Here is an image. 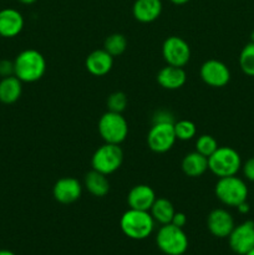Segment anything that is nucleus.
<instances>
[{
    "mask_svg": "<svg viewBox=\"0 0 254 255\" xmlns=\"http://www.w3.org/2000/svg\"><path fill=\"white\" fill-rule=\"evenodd\" d=\"M46 72V60L41 52L27 49L14 60V75L21 82H36Z\"/></svg>",
    "mask_w": 254,
    "mask_h": 255,
    "instance_id": "nucleus-1",
    "label": "nucleus"
},
{
    "mask_svg": "<svg viewBox=\"0 0 254 255\" xmlns=\"http://www.w3.org/2000/svg\"><path fill=\"white\" fill-rule=\"evenodd\" d=\"M154 219L147 211L131 209L125 212L120 219L122 233L134 241H142L152 234L154 229Z\"/></svg>",
    "mask_w": 254,
    "mask_h": 255,
    "instance_id": "nucleus-2",
    "label": "nucleus"
},
{
    "mask_svg": "<svg viewBox=\"0 0 254 255\" xmlns=\"http://www.w3.org/2000/svg\"><path fill=\"white\" fill-rule=\"evenodd\" d=\"M241 168V154L232 147H218L208 157V169L218 178L236 176Z\"/></svg>",
    "mask_w": 254,
    "mask_h": 255,
    "instance_id": "nucleus-3",
    "label": "nucleus"
},
{
    "mask_svg": "<svg viewBox=\"0 0 254 255\" xmlns=\"http://www.w3.org/2000/svg\"><path fill=\"white\" fill-rule=\"evenodd\" d=\"M214 193L224 206L237 208L248 198V187L246 182L236 174V176L218 178V182L214 187Z\"/></svg>",
    "mask_w": 254,
    "mask_h": 255,
    "instance_id": "nucleus-4",
    "label": "nucleus"
},
{
    "mask_svg": "<svg viewBox=\"0 0 254 255\" xmlns=\"http://www.w3.org/2000/svg\"><path fill=\"white\" fill-rule=\"evenodd\" d=\"M156 243L159 251L166 255H183L188 249V238L183 228L164 224L157 232Z\"/></svg>",
    "mask_w": 254,
    "mask_h": 255,
    "instance_id": "nucleus-5",
    "label": "nucleus"
},
{
    "mask_svg": "<svg viewBox=\"0 0 254 255\" xmlns=\"http://www.w3.org/2000/svg\"><path fill=\"white\" fill-rule=\"evenodd\" d=\"M97 129L105 143L121 144L128 133V125L122 114L107 111L100 117Z\"/></svg>",
    "mask_w": 254,
    "mask_h": 255,
    "instance_id": "nucleus-6",
    "label": "nucleus"
},
{
    "mask_svg": "<svg viewBox=\"0 0 254 255\" xmlns=\"http://www.w3.org/2000/svg\"><path fill=\"white\" fill-rule=\"evenodd\" d=\"M124 162V151L120 144L105 143L95 151L91 158L92 169L106 176L112 174Z\"/></svg>",
    "mask_w": 254,
    "mask_h": 255,
    "instance_id": "nucleus-7",
    "label": "nucleus"
},
{
    "mask_svg": "<svg viewBox=\"0 0 254 255\" xmlns=\"http://www.w3.org/2000/svg\"><path fill=\"white\" fill-rule=\"evenodd\" d=\"M174 122H153L147 134V144L156 153H164L173 147L176 142Z\"/></svg>",
    "mask_w": 254,
    "mask_h": 255,
    "instance_id": "nucleus-8",
    "label": "nucleus"
},
{
    "mask_svg": "<svg viewBox=\"0 0 254 255\" xmlns=\"http://www.w3.org/2000/svg\"><path fill=\"white\" fill-rule=\"evenodd\" d=\"M162 56L167 65L184 67L191 59V47L182 37L169 36L162 45Z\"/></svg>",
    "mask_w": 254,
    "mask_h": 255,
    "instance_id": "nucleus-9",
    "label": "nucleus"
},
{
    "mask_svg": "<svg viewBox=\"0 0 254 255\" xmlns=\"http://www.w3.org/2000/svg\"><path fill=\"white\" fill-rule=\"evenodd\" d=\"M228 244L232 252L246 255L254 248V222L246 221L233 228L228 236Z\"/></svg>",
    "mask_w": 254,
    "mask_h": 255,
    "instance_id": "nucleus-10",
    "label": "nucleus"
},
{
    "mask_svg": "<svg viewBox=\"0 0 254 255\" xmlns=\"http://www.w3.org/2000/svg\"><path fill=\"white\" fill-rule=\"evenodd\" d=\"M199 75L204 84L211 87H224L231 81V71L224 62L212 59L203 62Z\"/></svg>",
    "mask_w": 254,
    "mask_h": 255,
    "instance_id": "nucleus-11",
    "label": "nucleus"
},
{
    "mask_svg": "<svg viewBox=\"0 0 254 255\" xmlns=\"http://www.w3.org/2000/svg\"><path fill=\"white\" fill-rule=\"evenodd\" d=\"M234 227L233 216L227 209H213L207 217V228L217 238H228Z\"/></svg>",
    "mask_w": 254,
    "mask_h": 255,
    "instance_id": "nucleus-12",
    "label": "nucleus"
},
{
    "mask_svg": "<svg viewBox=\"0 0 254 255\" xmlns=\"http://www.w3.org/2000/svg\"><path fill=\"white\" fill-rule=\"evenodd\" d=\"M82 187L76 178L64 177L60 178L52 188V196L59 203L71 204L81 197Z\"/></svg>",
    "mask_w": 254,
    "mask_h": 255,
    "instance_id": "nucleus-13",
    "label": "nucleus"
},
{
    "mask_svg": "<svg viewBox=\"0 0 254 255\" xmlns=\"http://www.w3.org/2000/svg\"><path fill=\"white\" fill-rule=\"evenodd\" d=\"M24 17L21 12L12 7L0 10V36L15 37L22 31Z\"/></svg>",
    "mask_w": 254,
    "mask_h": 255,
    "instance_id": "nucleus-14",
    "label": "nucleus"
},
{
    "mask_svg": "<svg viewBox=\"0 0 254 255\" xmlns=\"http://www.w3.org/2000/svg\"><path fill=\"white\" fill-rule=\"evenodd\" d=\"M156 198L157 197L154 194V191L151 187L147 186V184H137L129 191L128 197H127V203L131 209L149 212Z\"/></svg>",
    "mask_w": 254,
    "mask_h": 255,
    "instance_id": "nucleus-15",
    "label": "nucleus"
},
{
    "mask_svg": "<svg viewBox=\"0 0 254 255\" xmlns=\"http://www.w3.org/2000/svg\"><path fill=\"white\" fill-rule=\"evenodd\" d=\"M87 71L94 76H105L111 71L114 66V57L105 49H99L92 51L85 61Z\"/></svg>",
    "mask_w": 254,
    "mask_h": 255,
    "instance_id": "nucleus-16",
    "label": "nucleus"
},
{
    "mask_svg": "<svg viewBox=\"0 0 254 255\" xmlns=\"http://www.w3.org/2000/svg\"><path fill=\"white\" fill-rule=\"evenodd\" d=\"M162 12L161 0H136L132 6L133 17L139 22L148 24L159 17Z\"/></svg>",
    "mask_w": 254,
    "mask_h": 255,
    "instance_id": "nucleus-17",
    "label": "nucleus"
},
{
    "mask_svg": "<svg viewBox=\"0 0 254 255\" xmlns=\"http://www.w3.org/2000/svg\"><path fill=\"white\" fill-rule=\"evenodd\" d=\"M187 74L183 67L167 65L157 74V82L166 90H178L186 84Z\"/></svg>",
    "mask_w": 254,
    "mask_h": 255,
    "instance_id": "nucleus-18",
    "label": "nucleus"
},
{
    "mask_svg": "<svg viewBox=\"0 0 254 255\" xmlns=\"http://www.w3.org/2000/svg\"><path fill=\"white\" fill-rule=\"evenodd\" d=\"M22 92V82L15 75L2 77L0 80V102L11 105L20 99Z\"/></svg>",
    "mask_w": 254,
    "mask_h": 255,
    "instance_id": "nucleus-19",
    "label": "nucleus"
},
{
    "mask_svg": "<svg viewBox=\"0 0 254 255\" xmlns=\"http://www.w3.org/2000/svg\"><path fill=\"white\" fill-rule=\"evenodd\" d=\"M208 169V158L197 151L186 154L182 159V171L186 176L196 178Z\"/></svg>",
    "mask_w": 254,
    "mask_h": 255,
    "instance_id": "nucleus-20",
    "label": "nucleus"
},
{
    "mask_svg": "<svg viewBox=\"0 0 254 255\" xmlns=\"http://www.w3.org/2000/svg\"><path fill=\"white\" fill-rule=\"evenodd\" d=\"M85 187L92 196L105 197L110 191V182L106 174L92 169L85 176Z\"/></svg>",
    "mask_w": 254,
    "mask_h": 255,
    "instance_id": "nucleus-21",
    "label": "nucleus"
},
{
    "mask_svg": "<svg viewBox=\"0 0 254 255\" xmlns=\"http://www.w3.org/2000/svg\"><path fill=\"white\" fill-rule=\"evenodd\" d=\"M149 213L154 222L164 226V224L171 223L176 211H174V207L171 201H168L167 198H156L149 209Z\"/></svg>",
    "mask_w": 254,
    "mask_h": 255,
    "instance_id": "nucleus-22",
    "label": "nucleus"
},
{
    "mask_svg": "<svg viewBox=\"0 0 254 255\" xmlns=\"http://www.w3.org/2000/svg\"><path fill=\"white\" fill-rule=\"evenodd\" d=\"M104 49L111 55L112 57L120 56L124 54L127 49V39L125 35L115 32L106 37L104 42Z\"/></svg>",
    "mask_w": 254,
    "mask_h": 255,
    "instance_id": "nucleus-23",
    "label": "nucleus"
},
{
    "mask_svg": "<svg viewBox=\"0 0 254 255\" xmlns=\"http://www.w3.org/2000/svg\"><path fill=\"white\" fill-rule=\"evenodd\" d=\"M239 66L248 76L254 77V42H249L239 54Z\"/></svg>",
    "mask_w": 254,
    "mask_h": 255,
    "instance_id": "nucleus-24",
    "label": "nucleus"
},
{
    "mask_svg": "<svg viewBox=\"0 0 254 255\" xmlns=\"http://www.w3.org/2000/svg\"><path fill=\"white\" fill-rule=\"evenodd\" d=\"M174 133L176 138L181 141H189L193 138L197 133L196 125L188 120H179L174 122Z\"/></svg>",
    "mask_w": 254,
    "mask_h": 255,
    "instance_id": "nucleus-25",
    "label": "nucleus"
},
{
    "mask_svg": "<svg viewBox=\"0 0 254 255\" xmlns=\"http://www.w3.org/2000/svg\"><path fill=\"white\" fill-rule=\"evenodd\" d=\"M218 142L211 134H202L197 138L196 141V151L198 153L203 154L204 157L208 158L217 148H218Z\"/></svg>",
    "mask_w": 254,
    "mask_h": 255,
    "instance_id": "nucleus-26",
    "label": "nucleus"
},
{
    "mask_svg": "<svg viewBox=\"0 0 254 255\" xmlns=\"http://www.w3.org/2000/svg\"><path fill=\"white\" fill-rule=\"evenodd\" d=\"M127 104H128V101H127L126 94L121 91L112 92L107 99V107H109V111L111 112L122 114L126 110Z\"/></svg>",
    "mask_w": 254,
    "mask_h": 255,
    "instance_id": "nucleus-27",
    "label": "nucleus"
},
{
    "mask_svg": "<svg viewBox=\"0 0 254 255\" xmlns=\"http://www.w3.org/2000/svg\"><path fill=\"white\" fill-rule=\"evenodd\" d=\"M242 171L246 179H248L249 182H254V157H251L242 164Z\"/></svg>",
    "mask_w": 254,
    "mask_h": 255,
    "instance_id": "nucleus-28",
    "label": "nucleus"
},
{
    "mask_svg": "<svg viewBox=\"0 0 254 255\" xmlns=\"http://www.w3.org/2000/svg\"><path fill=\"white\" fill-rule=\"evenodd\" d=\"M14 75V61L0 60V76L7 77Z\"/></svg>",
    "mask_w": 254,
    "mask_h": 255,
    "instance_id": "nucleus-29",
    "label": "nucleus"
},
{
    "mask_svg": "<svg viewBox=\"0 0 254 255\" xmlns=\"http://www.w3.org/2000/svg\"><path fill=\"white\" fill-rule=\"evenodd\" d=\"M171 223L173 224V226L179 227V228H183V227L187 224L186 214L182 213V212H176L173 216V218H172Z\"/></svg>",
    "mask_w": 254,
    "mask_h": 255,
    "instance_id": "nucleus-30",
    "label": "nucleus"
},
{
    "mask_svg": "<svg viewBox=\"0 0 254 255\" xmlns=\"http://www.w3.org/2000/svg\"><path fill=\"white\" fill-rule=\"evenodd\" d=\"M237 209H238V212L241 214H247L249 213V211H251V206L248 204V202H243V203L239 204L238 207H237Z\"/></svg>",
    "mask_w": 254,
    "mask_h": 255,
    "instance_id": "nucleus-31",
    "label": "nucleus"
},
{
    "mask_svg": "<svg viewBox=\"0 0 254 255\" xmlns=\"http://www.w3.org/2000/svg\"><path fill=\"white\" fill-rule=\"evenodd\" d=\"M169 1L173 2V4H176V5H183V4H186V2H188L189 0H169Z\"/></svg>",
    "mask_w": 254,
    "mask_h": 255,
    "instance_id": "nucleus-32",
    "label": "nucleus"
},
{
    "mask_svg": "<svg viewBox=\"0 0 254 255\" xmlns=\"http://www.w3.org/2000/svg\"><path fill=\"white\" fill-rule=\"evenodd\" d=\"M20 2H21V4H25V5H31V4H34L35 1H37V0H19Z\"/></svg>",
    "mask_w": 254,
    "mask_h": 255,
    "instance_id": "nucleus-33",
    "label": "nucleus"
},
{
    "mask_svg": "<svg viewBox=\"0 0 254 255\" xmlns=\"http://www.w3.org/2000/svg\"><path fill=\"white\" fill-rule=\"evenodd\" d=\"M0 255H15L11 251H6V249H2L0 251Z\"/></svg>",
    "mask_w": 254,
    "mask_h": 255,
    "instance_id": "nucleus-34",
    "label": "nucleus"
},
{
    "mask_svg": "<svg viewBox=\"0 0 254 255\" xmlns=\"http://www.w3.org/2000/svg\"><path fill=\"white\" fill-rule=\"evenodd\" d=\"M251 41L254 42V29L252 30V32H251Z\"/></svg>",
    "mask_w": 254,
    "mask_h": 255,
    "instance_id": "nucleus-35",
    "label": "nucleus"
},
{
    "mask_svg": "<svg viewBox=\"0 0 254 255\" xmlns=\"http://www.w3.org/2000/svg\"><path fill=\"white\" fill-rule=\"evenodd\" d=\"M246 255H254V248H253V249H252V251H251V252H248V253H247Z\"/></svg>",
    "mask_w": 254,
    "mask_h": 255,
    "instance_id": "nucleus-36",
    "label": "nucleus"
}]
</instances>
